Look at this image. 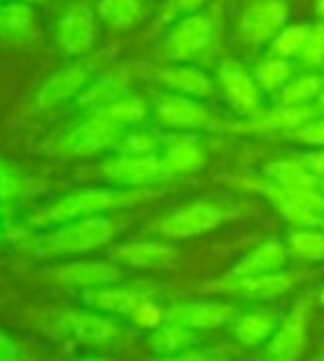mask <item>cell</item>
<instances>
[{
	"label": "cell",
	"instance_id": "obj_1",
	"mask_svg": "<svg viewBox=\"0 0 324 361\" xmlns=\"http://www.w3.org/2000/svg\"><path fill=\"white\" fill-rule=\"evenodd\" d=\"M150 198L148 190H126V188H82L64 194L58 201L35 212L29 219L31 229H51L56 225L86 219V216H100L104 212H113L121 207H131Z\"/></svg>",
	"mask_w": 324,
	"mask_h": 361
},
{
	"label": "cell",
	"instance_id": "obj_2",
	"mask_svg": "<svg viewBox=\"0 0 324 361\" xmlns=\"http://www.w3.org/2000/svg\"><path fill=\"white\" fill-rule=\"evenodd\" d=\"M117 233V223L108 216H86V219L68 221L51 227L40 238L31 243V251L38 256H73L100 249L113 240Z\"/></svg>",
	"mask_w": 324,
	"mask_h": 361
},
{
	"label": "cell",
	"instance_id": "obj_3",
	"mask_svg": "<svg viewBox=\"0 0 324 361\" xmlns=\"http://www.w3.org/2000/svg\"><path fill=\"white\" fill-rule=\"evenodd\" d=\"M219 25L212 11L188 13L176 20L159 42V56L166 62H188L203 58L214 47Z\"/></svg>",
	"mask_w": 324,
	"mask_h": 361
},
{
	"label": "cell",
	"instance_id": "obj_4",
	"mask_svg": "<svg viewBox=\"0 0 324 361\" xmlns=\"http://www.w3.org/2000/svg\"><path fill=\"white\" fill-rule=\"evenodd\" d=\"M124 135V126L111 121L102 113H88L53 139V152L60 157H93L117 148Z\"/></svg>",
	"mask_w": 324,
	"mask_h": 361
},
{
	"label": "cell",
	"instance_id": "obj_5",
	"mask_svg": "<svg viewBox=\"0 0 324 361\" xmlns=\"http://www.w3.org/2000/svg\"><path fill=\"white\" fill-rule=\"evenodd\" d=\"M229 216L232 207L201 198V201L186 203L170 212L168 216H164V219H159L152 225V231L166 238H194L219 229Z\"/></svg>",
	"mask_w": 324,
	"mask_h": 361
},
{
	"label": "cell",
	"instance_id": "obj_6",
	"mask_svg": "<svg viewBox=\"0 0 324 361\" xmlns=\"http://www.w3.org/2000/svg\"><path fill=\"white\" fill-rule=\"evenodd\" d=\"M47 331L58 339L93 348L111 346L121 337V329L115 319L88 311H60L49 319Z\"/></svg>",
	"mask_w": 324,
	"mask_h": 361
},
{
	"label": "cell",
	"instance_id": "obj_7",
	"mask_svg": "<svg viewBox=\"0 0 324 361\" xmlns=\"http://www.w3.org/2000/svg\"><path fill=\"white\" fill-rule=\"evenodd\" d=\"M289 3L287 0H247L236 18V38L243 47L258 49L287 27Z\"/></svg>",
	"mask_w": 324,
	"mask_h": 361
},
{
	"label": "cell",
	"instance_id": "obj_8",
	"mask_svg": "<svg viewBox=\"0 0 324 361\" xmlns=\"http://www.w3.org/2000/svg\"><path fill=\"white\" fill-rule=\"evenodd\" d=\"M216 84L232 111L243 119L256 117L265 108V90L241 60L225 58L216 66Z\"/></svg>",
	"mask_w": 324,
	"mask_h": 361
},
{
	"label": "cell",
	"instance_id": "obj_9",
	"mask_svg": "<svg viewBox=\"0 0 324 361\" xmlns=\"http://www.w3.org/2000/svg\"><path fill=\"white\" fill-rule=\"evenodd\" d=\"M102 176L115 188L126 190H148L152 185H161L172 176L161 164L159 154H121L106 159L102 168Z\"/></svg>",
	"mask_w": 324,
	"mask_h": 361
},
{
	"label": "cell",
	"instance_id": "obj_10",
	"mask_svg": "<svg viewBox=\"0 0 324 361\" xmlns=\"http://www.w3.org/2000/svg\"><path fill=\"white\" fill-rule=\"evenodd\" d=\"M155 115L161 126L176 133H199V130H223V121L216 117L205 104L196 97L164 93L157 97Z\"/></svg>",
	"mask_w": 324,
	"mask_h": 361
},
{
	"label": "cell",
	"instance_id": "obj_11",
	"mask_svg": "<svg viewBox=\"0 0 324 361\" xmlns=\"http://www.w3.org/2000/svg\"><path fill=\"white\" fill-rule=\"evenodd\" d=\"M320 115V108L309 106H284L278 104L274 108H263L256 117L241 119L234 123H225L223 130L229 135H287L296 133L304 123Z\"/></svg>",
	"mask_w": 324,
	"mask_h": 361
},
{
	"label": "cell",
	"instance_id": "obj_12",
	"mask_svg": "<svg viewBox=\"0 0 324 361\" xmlns=\"http://www.w3.org/2000/svg\"><path fill=\"white\" fill-rule=\"evenodd\" d=\"M300 280L298 274H260V276H223L203 286L205 293L227 295V298H245V300H274L287 293Z\"/></svg>",
	"mask_w": 324,
	"mask_h": 361
},
{
	"label": "cell",
	"instance_id": "obj_13",
	"mask_svg": "<svg viewBox=\"0 0 324 361\" xmlns=\"http://www.w3.org/2000/svg\"><path fill=\"white\" fill-rule=\"evenodd\" d=\"M56 40L64 56L78 58L88 53L97 42V18L86 3L68 5L56 27Z\"/></svg>",
	"mask_w": 324,
	"mask_h": 361
},
{
	"label": "cell",
	"instance_id": "obj_14",
	"mask_svg": "<svg viewBox=\"0 0 324 361\" xmlns=\"http://www.w3.org/2000/svg\"><path fill=\"white\" fill-rule=\"evenodd\" d=\"M309 319H311V302L304 298L298 300L287 315L280 319L276 333L265 346V357H282L296 361L307 346V335H309Z\"/></svg>",
	"mask_w": 324,
	"mask_h": 361
},
{
	"label": "cell",
	"instance_id": "obj_15",
	"mask_svg": "<svg viewBox=\"0 0 324 361\" xmlns=\"http://www.w3.org/2000/svg\"><path fill=\"white\" fill-rule=\"evenodd\" d=\"M91 82V68L86 62H68L60 66L56 73L44 80V84L35 93V108L38 111H51L68 99H76L84 86Z\"/></svg>",
	"mask_w": 324,
	"mask_h": 361
},
{
	"label": "cell",
	"instance_id": "obj_16",
	"mask_svg": "<svg viewBox=\"0 0 324 361\" xmlns=\"http://www.w3.org/2000/svg\"><path fill=\"white\" fill-rule=\"evenodd\" d=\"M161 164L172 178L199 172L208 164V148L199 135L194 133H176L164 137L161 143Z\"/></svg>",
	"mask_w": 324,
	"mask_h": 361
},
{
	"label": "cell",
	"instance_id": "obj_17",
	"mask_svg": "<svg viewBox=\"0 0 324 361\" xmlns=\"http://www.w3.org/2000/svg\"><path fill=\"white\" fill-rule=\"evenodd\" d=\"M44 276L62 286L97 288L117 282L121 278V271L117 264L102 262V260H73L49 269Z\"/></svg>",
	"mask_w": 324,
	"mask_h": 361
},
{
	"label": "cell",
	"instance_id": "obj_18",
	"mask_svg": "<svg viewBox=\"0 0 324 361\" xmlns=\"http://www.w3.org/2000/svg\"><path fill=\"white\" fill-rule=\"evenodd\" d=\"M155 80L179 95H188L196 99L214 95V80L203 68L188 62H166L157 66Z\"/></svg>",
	"mask_w": 324,
	"mask_h": 361
},
{
	"label": "cell",
	"instance_id": "obj_19",
	"mask_svg": "<svg viewBox=\"0 0 324 361\" xmlns=\"http://www.w3.org/2000/svg\"><path fill=\"white\" fill-rule=\"evenodd\" d=\"M234 315V306L227 302H176L166 309V319L181 324L192 331H210L227 324Z\"/></svg>",
	"mask_w": 324,
	"mask_h": 361
},
{
	"label": "cell",
	"instance_id": "obj_20",
	"mask_svg": "<svg viewBox=\"0 0 324 361\" xmlns=\"http://www.w3.org/2000/svg\"><path fill=\"white\" fill-rule=\"evenodd\" d=\"M111 256L119 264H128L135 269H168L179 260V251L166 243L155 240H135L117 245Z\"/></svg>",
	"mask_w": 324,
	"mask_h": 361
},
{
	"label": "cell",
	"instance_id": "obj_21",
	"mask_svg": "<svg viewBox=\"0 0 324 361\" xmlns=\"http://www.w3.org/2000/svg\"><path fill=\"white\" fill-rule=\"evenodd\" d=\"M289 247L280 240H265L234 264L227 276H260V274H276L284 271L289 262Z\"/></svg>",
	"mask_w": 324,
	"mask_h": 361
},
{
	"label": "cell",
	"instance_id": "obj_22",
	"mask_svg": "<svg viewBox=\"0 0 324 361\" xmlns=\"http://www.w3.org/2000/svg\"><path fill=\"white\" fill-rule=\"evenodd\" d=\"M146 298H148V293L141 291V288H137V286L106 284V286H97V288H91V291H86L82 295V302L93 311L128 317L135 306Z\"/></svg>",
	"mask_w": 324,
	"mask_h": 361
},
{
	"label": "cell",
	"instance_id": "obj_23",
	"mask_svg": "<svg viewBox=\"0 0 324 361\" xmlns=\"http://www.w3.org/2000/svg\"><path fill=\"white\" fill-rule=\"evenodd\" d=\"M263 174L274 183L296 190H322V180L309 170L304 157H284L269 161L263 168Z\"/></svg>",
	"mask_w": 324,
	"mask_h": 361
},
{
	"label": "cell",
	"instance_id": "obj_24",
	"mask_svg": "<svg viewBox=\"0 0 324 361\" xmlns=\"http://www.w3.org/2000/svg\"><path fill=\"white\" fill-rule=\"evenodd\" d=\"M35 31V11L27 0H5L0 5V40L23 42Z\"/></svg>",
	"mask_w": 324,
	"mask_h": 361
},
{
	"label": "cell",
	"instance_id": "obj_25",
	"mask_svg": "<svg viewBox=\"0 0 324 361\" xmlns=\"http://www.w3.org/2000/svg\"><path fill=\"white\" fill-rule=\"evenodd\" d=\"M278 324L280 317L276 311H249L234 324V339L245 348H256L272 339Z\"/></svg>",
	"mask_w": 324,
	"mask_h": 361
},
{
	"label": "cell",
	"instance_id": "obj_26",
	"mask_svg": "<svg viewBox=\"0 0 324 361\" xmlns=\"http://www.w3.org/2000/svg\"><path fill=\"white\" fill-rule=\"evenodd\" d=\"M121 95H126V78L119 73H108V75H102L93 82H88L82 93L76 97V106L86 113H95Z\"/></svg>",
	"mask_w": 324,
	"mask_h": 361
},
{
	"label": "cell",
	"instance_id": "obj_27",
	"mask_svg": "<svg viewBox=\"0 0 324 361\" xmlns=\"http://www.w3.org/2000/svg\"><path fill=\"white\" fill-rule=\"evenodd\" d=\"M199 344V337H196V331L186 329L181 324L166 319L161 326H157L150 337H148V346L155 355L166 357V355H174L188 348H194Z\"/></svg>",
	"mask_w": 324,
	"mask_h": 361
},
{
	"label": "cell",
	"instance_id": "obj_28",
	"mask_svg": "<svg viewBox=\"0 0 324 361\" xmlns=\"http://www.w3.org/2000/svg\"><path fill=\"white\" fill-rule=\"evenodd\" d=\"M251 73H254L258 86L265 90V95H274V93L278 95L284 88V84L296 75V66L292 60L269 53V56H265L254 64Z\"/></svg>",
	"mask_w": 324,
	"mask_h": 361
},
{
	"label": "cell",
	"instance_id": "obj_29",
	"mask_svg": "<svg viewBox=\"0 0 324 361\" xmlns=\"http://www.w3.org/2000/svg\"><path fill=\"white\" fill-rule=\"evenodd\" d=\"M324 93V75L318 71H307V73H296L284 88L278 93V104L284 106H309L318 102Z\"/></svg>",
	"mask_w": 324,
	"mask_h": 361
},
{
	"label": "cell",
	"instance_id": "obj_30",
	"mask_svg": "<svg viewBox=\"0 0 324 361\" xmlns=\"http://www.w3.org/2000/svg\"><path fill=\"white\" fill-rule=\"evenodd\" d=\"M97 13L111 29H128L146 16V0H100Z\"/></svg>",
	"mask_w": 324,
	"mask_h": 361
},
{
	"label": "cell",
	"instance_id": "obj_31",
	"mask_svg": "<svg viewBox=\"0 0 324 361\" xmlns=\"http://www.w3.org/2000/svg\"><path fill=\"white\" fill-rule=\"evenodd\" d=\"M95 113H102L111 121L124 126V128H128V126H139L143 119L148 117V104L141 97H135V95H121Z\"/></svg>",
	"mask_w": 324,
	"mask_h": 361
},
{
	"label": "cell",
	"instance_id": "obj_32",
	"mask_svg": "<svg viewBox=\"0 0 324 361\" xmlns=\"http://www.w3.org/2000/svg\"><path fill=\"white\" fill-rule=\"evenodd\" d=\"M289 251L307 262H324V229L313 227V229H296L292 231L289 240H287Z\"/></svg>",
	"mask_w": 324,
	"mask_h": 361
},
{
	"label": "cell",
	"instance_id": "obj_33",
	"mask_svg": "<svg viewBox=\"0 0 324 361\" xmlns=\"http://www.w3.org/2000/svg\"><path fill=\"white\" fill-rule=\"evenodd\" d=\"M29 192V176L7 159H0V203L11 205Z\"/></svg>",
	"mask_w": 324,
	"mask_h": 361
},
{
	"label": "cell",
	"instance_id": "obj_34",
	"mask_svg": "<svg viewBox=\"0 0 324 361\" xmlns=\"http://www.w3.org/2000/svg\"><path fill=\"white\" fill-rule=\"evenodd\" d=\"M309 33H311V25H287L269 47H272L274 56H280L287 60H294V58L298 60Z\"/></svg>",
	"mask_w": 324,
	"mask_h": 361
},
{
	"label": "cell",
	"instance_id": "obj_35",
	"mask_svg": "<svg viewBox=\"0 0 324 361\" xmlns=\"http://www.w3.org/2000/svg\"><path fill=\"white\" fill-rule=\"evenodd\" d=\"M161 143H164V137H159L157 133L135 130L126 133L115 150L121 154H159Z\"/></svg>",
	"mask_w": 324,
	"mask_h": 361
},
{
	"label": "cell",
	"instance_id": "obj_36",
	"mask_svg": "<svg viewBox=\"0 0 324 361\" xmlns=\"http://www.w3.org/2000/svg\"><path fill=\"white\" fill-rule=\"evenodd\" d=\"M298 62L309 71L324 68V23L322 20L311 25V33L300 51Z\"/></svg>",
	"mask_w": 324,
	"mask_h": 361
},
{
	"label": "cell",
	"instance_id": "obj_37",
	"mask_svg": "<svg viewBox=\"0 0 324 361\" xmlns=\"http://www.w3.org/2000/svg\"><path fill=\"white\" fill-rule=\"evenodd\" d=\"M131 322L135 324L137 329H143V331H155L157 326L166 322V311L161 309L157 302H152L150 298L141 300L135 309L131 311Z\"/></svg>",
	"mask_w": 324,
	"mask_h": 361
},
{
	"label": "cell",
	"instance_id": "obj_38",
	"mask_svg": "<svg viewBox=\"0 0 324 361\" xmlns=\"http://www.w3.org/2000/svg\"><path fill=\"white\" fill-rule=\"evenodd\" d=\"M289 139H294L296 143H302V146H311V148H324V115H316L311 121H307L298 128L296 133L289 135Z\"/></svg>",
	"mask_w": 324,
	"mask_h": 361
},
{
	"label": "cell",
	"instance_id": "obj_39",
	"mask_svg": "<svg viewBox=\"0 0 324 361\" xmlns=\"http://www.w3.org/2000/svg\"><path fill=\"white\" fill-rule=\"evenodd\" d=\"M208 5V0H170V5L166 7V20H172L174 16H188V13H196L201 11Z\"/></svg>",
	"mask_w": 324,
	"mask_h": 361
},
{
	"label": "cell",
	"instance_id": "obj_40",
	"mask_svg": "<svg viewBox=\"0 0 324 361\" xmlns=\"http://www.w3.org/2000/svg\"><path fill=\"white\" fill-rule=\"evenodd\" d=\"M0 361H23L20 344L5 331H0Z\"/></svg>",
	"mask_w": 324,
	"mask_h": 361
},
{
	"label": "cell",
	"instance_id": "obj_41",
	"mask_svg": "<svg viewBox=\"0 0 324 361\" xmlns=\"http://www.w3.org/2000/svg\"><path fill=\"white\" fill-rule=\"evenodd\" d=\"M157 361H210L208 355L199 348H188V350H181V353H174V355H166Z\"/></svg>",
	"mask_w": 324,
	"mask_h": 361
},
{
	"label": "cell",
	"instance_id": "obj_42",
	"mask_svg": "<svg viewBox=\"0 0 324 361\" xmlns=\"http://www.w3.org/2000/svg\"><path fill=\"white\" fill-rule=\"evenodd\" d=\"M304 161H307L309 170L324 183V148H318V150L309 152L307 157H304Z\"/></svg>",
	"mask_w": 324,
	"mask_h": 361
},
{
	"label": "cell",
	"instance_id": "obj_43",
	"mask_svg": "<svg viewBox=\"0 0 324 361\" xmlns=\"http://www.w3.org/2000/svg\"><path fill=\"white\" fill-rule=\"evenodd\" d=\"M316 16H318V20L324 23V0H316Z\"/></svg>",
	"mask_w": 324,
	"mask_h": 361
},
{
	"label": "cell",
	"instance_id": "obj_44",
	"mask_svg": "<svg viewBox=\"0 0 324 361\" xmlns=\"http://www.w3.org/2000/svg\"><path fill=\"white\" fill-rule=\"evenodd\" d=\"M76 361H106V359L95 357V355H88V357H80V359H76Z\"/></svg>",
	"mask_w": 324,
	"mask_h": 361
},
{
	"label": "cell",
	"instance_id": "obj_45",
	"mask_svg": "<svg viewBox=\"0 0 324 361\" xmlns=\"http://www.w3.org/2000/svg\"><path fill=\"white\" fill-rule=\"evenodd\" d=\"M316 106L320 108V113H324V93H322V95L318 97V102H316Z\"/></svg>",
	"mask_w": 324,
	"mask_h": 361
},
{
	"label": "cell",
	"instance_id": "obj_46",
	"mask_svg": "<svg viewBox=\"0 0 324 361\" xmlns=\"http://www.w3.org/2000/svg\"><path fill=\"white\" fill-rule=\"evenodd\" d=\"M27 3H31V5H44L47 0H27Z\"/></svg>",
	"mask_w": 324,
	"mask_h": 361
},
{
	"label": "cell",
	"instance_id": "obj_47",
	"mask_svg": "<svg viewBox=\"0 0 324 361\" xmlns=\"http://www.w3.org/2000/svg\"><path fill=\"white\" fill-rule=\"evenodd\" d=\"M267 361H289V359H282V357H269Z\"/></svg>",
	"mask_w": 324,
	"mask_h": 361
},
{
	"label": "cell",
	"instance_id": "obj_48",
	"mask_svg": "<svg viewBox=\"0 0 324 361\" xmlns=\"http://www.w3.org/2000/svg\"><path fill=\"white\" fill-rule=\"evenodd\" d=\"M318 300H320V304H322V306H324V288H322V293H320V295H318Z\"/></svg>",
	"mask_w": 324,
	"mask_h": 361
},
{
	"label": "cell",
	"instance_id": "obj_49",
	"mask_svg": "<svg viewBox=\"0 0 324 361\" xmlns=\"http://www.w3.org/2000/svg\"><path fill=\"white\" fill-rule=\"evenodd\" d=\"M316 361H324V353H322V355H320V357H318Z\"/></svg>",
	"mask_w": 324,
	"mask_h": 361
},
{
	"label": "cell",
	"instance_id": "obj_50",
	"mask_svg": "<svg viewBox=\"0 0 324 361\" xmlns=\"http://www.w3.org/2000/svg\"><path fill=\"white\" fill-rule=\"evenodd\" d=\"M210 361H225V359H210Z\"/></svg>",
	"mask_w": 324,
	"mask_h": 361
},
{
	"label": "cell",
	"instance_id": "obj_51",
	"mask_svg": "<svg viewBox=\"0 0 324 361\" xmlns=\"http://www.w3.org/2000/svg\"><path fill=\"white\" fill-rule=\"evenodd\" d=\"M3 3H5V0H0V5H3Z\"/></svg>",
	"mask_w": 324,
	"mask_h": 361
},
{
	"label": "cell",
	"instance_id": "obj_52",
	"mask_svg": "<svg viewBox=\"0 0 324 361\" xmlns=\"http://www.w3.org/2000/svg\"><path fill=\"white\" fill-rule=\"evenodd\" d=\"M0 236H3V229H0Z\"/></svg>",
	"mask_w": 324,
	"mask_h": 361
}]
</instances>
